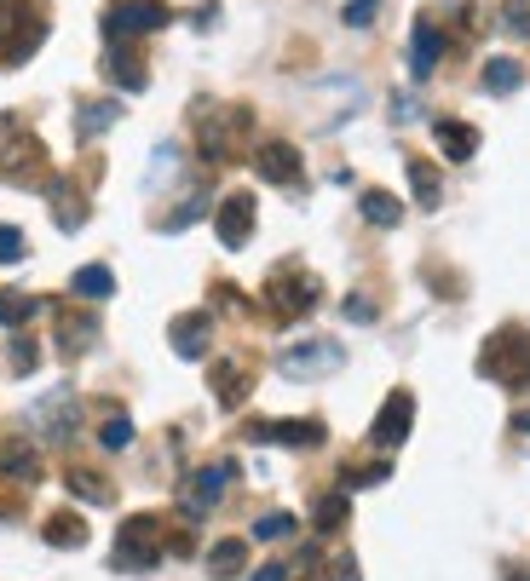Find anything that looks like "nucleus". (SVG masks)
Listing matches in <instances>:
<instances>
[{
	"mask_svg": "<svg viewBox=\"0 0 530 581\" xmlns=\"http://www.w3.org/2000/svg\"><path fill=\"white\" fill-rule=\"evenodd\" d=\"M23 254H29L23 230H18V225H0V265H18Z\"/></svg>",
	"mask_w": 530,
	"mask_h": 581,
	"instance_id": "obj_37",
	"label": "nucleus"
},
{
	"mask_svg": "<svg viewBox=\"0 0 530 581\" xmlns=\"http://www.w3.org/2000/svg\"><path fill=\"white\" fill-rule=\"evenodd\" d=\"M439 58H444V36H439V23L433 18H421L415 23V36H410V76L426 81L439 70Z\"/></svg>",
	"mask_w": 530,
	"mask_h": 581,
	"instance_id": "obj_18",
	"label": "nucleus"
},
{
	"mask_svg": "<svg viewBox=\"0 0 530 581\" xmlns=\"http://www.w3.org/2000/svg\"><path fill=\"white\" fill-rule=\"evenodd\" d=\"M265 305H272L277 323H301V317H312L317 305H323V283L312 277L306 265L283 259L272 277H265Z\"/></svg>",
	"mask_w": 530,
	"mask_h": 581,
	"instance_id": "obj_4",
	"label": "nucleus"
},
{
	"mask_svg": "<svg viewBox=\"0 0 530 581\" xmlns=\"http://www.w3.org/2000/svg\"><path fill=\"white\" fill-rule=\"evenodd\" d=\"M341 363H346V352L335 346V339H306V346L277 357V368L288 374V381H323V374H335Z\"/></svg>",
	"mask_w": 530,
	"mask_h": 581,
	"instance_id": "obj_8",
	"label": "nucleus"
},
{
	"mask_svg": "<svg viewBox=\"0 0 530 581\" xmlns=\"http://www.w3.org/2000/svg\"><path fill=\"white\" fill-rule=\"evenodd\" d=\"M248 132V110L243 105H196V150L208 167H225L237 156V139Z\"/></svg>",
	"mask_w": 530,
	"mask_h": 581,
	"instance_id": "obj_5",
	"label": "nucleus"
},
{
	"mask_svg": "<svg viewBox=\"0 0 530 581\" xmlns=\"http://www.w3.org/2000/svg\"><path fill=\"white\" fill-rule=\"evenodd\" d=\"M63 484H70L81 501H92V506H110L116 501V490H110V477L105 472H87V466H70L63 472Z\"/></svg>",
	"mask_w": 530,
	"mask_h": 581,
	"instance_id": "obj_25",
	"label": "nucleus"
},
{
	"mask_svg": "<svg viewBox=\"0 0 530 581\" xmlns=\"http://www.w3.org/2000/svg\"><path fill=\"white\" fill-rule=\"evenodd\" d=\"M404 167H410V185H415V208H421V214H433V208H439V201H444V185H439V167H433V161H426V156H410Z\"/></svg>",
	"mask_w": 530,
	"mask_h": 581,
	"instance_id": "obj_23",
	"label": "nucleus"
},
{
	"mask_svg": "<svg viewBox=\"0 0 530 581\" xmlns=\"http://www.w3.org/2000/svg\"><path fill=\"white\" fill-rule=\"evenodd\" d=\"M294 530H301V519H294V512H265V519L254 524V541H288Z\"/></svg>",
	"mask_w": 530,
	"mask_h": 581,
	"instance_id": "obj_33",
	"label": "nucleus"
},
{
	"mask_svg": "<svg viewBox=\"0 0 530 581\" xmlns=\"http://www.w3.org/2000/svg\"><path fill=\"white\" fill-rule=\"evenodd\" d=\"M0 519H23V490L0 484Z\"/></svg>",
	"mask_w": 530,
	"mask_h": 581,
	"instance_id": "obj_41",
	"label": "nucleus"
},
{
	"mask_svg": "<svg viewBox=\"0 0 530 581\" xmlns=\"http://www.w3.org/2000/svg\"><path fill=\"white\" fill-rule=\"evenodd\" d=\"M47 41V18L36 0H0V63H29Z\"/></svg>",
	"mask_w": 530,
	"mask_h": 581,
	"instance_id": "obj_6",
	"label": "nucleus"
},
{
	"mask_svg": "<svg viewBox=\"0 0 530 581\" xmlns=\"http://www.w3.org/2000/svg\"><path fill=\"white\" fill-rule=\"evenodd\" d=\"M36 426H41L52 443L76 437V426H81V403H76L70 392H52V397H41V403H36Z\"/></svg>",
	"mask_w": 530,
	"mask_h": 581,
	"instance_id": "obj_14",
	"label": "nucleus"
},
{
	"mask_svg": "<svg viewBox=\"0 0 530 581\" xmlns=\"http://www.w3.org/2000/svg\"><path fill=\"white\" fill-rule=\"evenodd\" d=\"M36 363H41V346H36V339H12V374H36Z\"/></svg>",
	"mask_w": 530,
	"mask_h": 581,
	"instance_id": "obj_38",
	"label": "nucleus"
},
{
	"mask_svg": "<svg viewBox=\"0 0 530 581\" xmlns=\"http://www.w3.org/2000/svg\"><path fill=\"white\" fill-rule=\"evenodd\" d=\"M168 339H174V352H179L185 363H196V357L208 352V339H214V323H208V312H185V317H174Z\"/></svg>",
	"mask_w": 530,
	"mask_h": 581,
	"instance_id": "obj_19",
	"label": "nucleus"
},
{
	"mask_svg": "<svg viewBox=\"0 0 530 581\" xmlns=\"http://www.w3.org/2000/svg\"><path fill=\"white\" fill-rule=\"evenodd\" d=\"M41 305H47V299H36V294H18V288H7V294H0V323H7V328H23L29 317L41 312Z\"/></svg>",
	"mask_w": 530,
	"mask_h": 581,
	"instance_id": "obj_30",
	"label": "nucleus"
},
{
	"mask_svg": "<svg viewBox=\"0 0 530 581\" xmlns=\"http://www.w3.org/2000/svg\"><path fill=\"white\" fill-rule=\"evenodd\" d=\"M214 230H219L225 248H248V236H254V196L248 190H230L219 201V214H214Z\"/></svg>",
	"mask_w": 530,
	"mask_h": 581,
	"instance_id": "obj_11",
	"label": "nucleus"
},
{
	"mask_svg": "<svg viewBox=\"0 0 530 581\" xmlns=\"http://www.w3.org/2000/svg\"><path fill=\"white\" fill-rule=\"evenodd\" d=\"M98 443H105L110 455H116V450H127V443H132V421L121 415V408H116V415L105 421V432H98Z\"/></svg>",
	"mask_w": 530,
	"mask_h": 581,
	"instance_id": "obj_34",
	"label": "nucleus"
},
{
	"mask_svg": "<svg viewBox=\"0 0 530 581\" xmlns=\"http://www.w3.org/2000/svg\"><path fill=\"white\" fill-rule=\"evenodd\" d=\"M208 386H214V397H219L225 408H237V403L248 397V386H254V368H248L243 357H219V363L208 368Z\"/></svg>",
	"mask_w": 530,
	"mask_h": 581,
	"instance_id": "obj_17",
	"label": "nucleus"
},
{
	"mask_svg": "<svg viewBox=\"0 0 530 581\" xmlns=\"http://www.w3.org/2000/svg\"><path fill=\"white\" fill-rule=\"evenodd\" d=\"M203 208H208V196H190V201H179V208L161 219V230H185V225H196L203 219Z\"/></svg>",
	"mask_w": 530,
	"mask_h": 581,
	"instance_id": "obj_36",
	"label": "nucleus"
},
{
	"mask_svg": "<svg viewBox=\"0 0 530 581\" xmlns=\"http://www.w3.org/2000/svg\"><path fill=\"white\" fill-rule=\"evenodd\" d=\"M352 519V501H346V490H328V495H317L312 501V524L328 535V530H341Z\"/></svg>",
	"mask_w": 530,
	"mask_h": 581,
	"instance_id": "obj_26",
	"label": "nucleus"
},
{
	"mask_svg": "<svg viewBox=\"0 0 530 581\" xmlns=\"http://www.w3.org/2000/svg\"><path fill=\"white\" fill-rule=\"evenodd\" d=\"M357 208H363V219H370V225H381V230H392L398 219H404V201H398V196H386V190H363V201H357Z\"/></svg>",
	"mask_w": 530,
	"mask_h": 581,
	"instance_id": "obj_28",
	"label": "nucleus"
},
{
	"mask_svg": "<svg viewBox=\"0 0 530 581\" xmlns=\"http://www.w3.org/2000/svg\"><path fill=\"white\" fill-rule=\"evenodd\" d=\"M230 477H237V461H214V466H203V472L190 477V484H185V512H190V519H196V512H214L219 506V495H225Z\"/></svg>",
	"mask_w": 530,
	"mask_h": 581,
	"instance_id": "obj_12",
	"label": "nucleus"
},
{
	"mask_svg": "<svg viewBox=\"0 0 530 581\" xmlns=\"http://www.w3.org/2000/svg\"><path fill=\"white\" fill-rule=\"evenodd\" d=\"M513 581H530V570H513Z\"/></svg>",
	"mask_w": 530,
	"mask_h": 581,
	"instance_id": "obj_45",
	"label": "nucleus"
},
{
	"mask_svg": "<svg viewBox=\"0 0 530 581\" xmlns=\"http://www.w3.org/2000/svg\"><path fill=\"white\" fill-rule=\"evenodd\" d=\"M174 23L168 0H110L105 7V41H145Z\"/></svg>",
	"mask_w": 530,
	"mask_h": 581,
	"instance_id": "obj_7",
	"label": "nucleus"
},
{
	"mask_svg": "<svg viewBox=\"0 0 530 581\" xmlns=\"http://www.w3.org/2000/svg\"><path fill=\"white\" fill-rule=\"evenodd\" d=\"M519 81H524V70H519L513 58H490L484 63V92L502 98V92H519Z\"/></svg>",
	"mask_w": 530,
	"mask_h": 581,
	"instance_id": "obj_31",
	"label": "nucleus"
},
{
	"mask_svg": "<svg viewBox=\"0 0 530 581\" xmlns=\"http://www.w3.org/2000/svg\"><path fill=\"white\" fill-rule=\"evenodd\" d=\"M375 12H381V0H346V23H352V29H370Z\"/></svg>",
	"mask_w": 530,
	"mask_h": 581,
	"instance_id": "obj_40",
	"label": "nucleus"
},
{
	"mask_svg": "<svg viewBox=\"0 0 530 581\" xmlns=\"http://www.w3.org/2000/svg\"><path fill=\"white\" fill-rule=\"evenodd\" d=\"M243 437L248 443H283V450H317L328 432H323V421H248Z\"/></svg>",
	"mask_w": 530,
	"mask_h": 581,
	"instance_id": "obj_9",
	"label": "nucleus"
},
{
	"mask_svg": "<svg viewBox=\"0 0 530 581\" xmlns=\"http://www.w3.org/2000/svg\"><path fill=\"white\" fill-rule=\"evenodd\" d=\"M76 116H81V121H76V132H81V139H98V132H110V127L121 121V105H110V98H98V105H81Z\"/></svg>",
	"mask_w": 530,
	"mask_h": 581,
	"instance_id": "obj_29",
	"label": "nucleus"
},
{
	"mask_svg": "<svg viewBox=\"0 0 530 581\" xmlns=\"http://www.w3.org/2000/svg\"><path fill=\"white\" fill-rule=\"evenodd\" d=\"M346 317H352V323H375V305L363 299V294H352V299H346Z\"/></svg>",
	"mask_w": 530,
	"mask_h": 581,
	"instance_id": "obj_42",
	"label": "nucleus"
},
{
	"mask_svg": "<svg viewBox=\"0 0 530 581\" xmlns=\"http://www.w3.org/2000/svg\"><path fill=\"white\" fill-rule=\"evenodd\" d=\"M433 139H439V150H444L450 161H468V156L479 150V132H473L468 121H455V116H439V121H433Z\"/></svg>",
	"mask_w": 530,
	"mask_h": 581,
	"instance_id": "obj_22",
	"label": "nucleus"
},
{
	"mask_svg": "<svg viewBox=\"0 0 530 581\" xmlns=\"http://www.w3.org/2000/svg\"><path fill=\"white\" fill-rule=\"evenodd\" d=\"M243 570H248V541H237V535L219 541L214 553H208V575L214 581H230V575H243Z\"/></svg>",
	"mask_w": 530,
	"mask_h": 581,
	"instance_id": "obj_24",
	"label": "nucleus"
},
{
	"mask_svg": "<svg viewBox=\"0 0 530 581\" xmlns=\"http://www.w3.org/2000/svg\"><path fill=\"white\" fill-rule=\"evenodd\" d=\"M254 581H288V564H259Z\"/></svg>",
	"mask_w": 530,
	"mask_h": 581,
	"instance_id": "obj_43",
	"label": "nucleus"
},
{
	"mask_svg": "<svg viewBox=\"0 0 530 581\" xmlns=\"http://www.w3.org/2000/svg\"><path fill=\"white\" fill-rule=\"evenodd\" d=\"M52 334H58V352L63 357H81V352H92V339H98V317L81 312V305H58Z\"/></svg>",
	"mask_w": 530,
	"mask_h": 581,
	"instance_id": "obj_13",
	"label": "nucleus"
},
{
	"mask_svg": "<svg viewBox=\"0 0 530 581\" xmlns=\"http://www.w3.org/2000/svg\"><path fill=\"white\" fill-rule=\"evenodd\" d=\"M254 167H259L265 185H294V179H301V150H294L288 139H265L254 150Z\"/></svg>",
	"mask_w": 530,
	"mask_h": 581,
	"instance_id": "obj_15",
	"label": "nucleus"
},
{
	"mask_svg": "<svg viewBox=\"0 0 530 581\" xmlns=\"http://www.w3.org/2000/svg\"><path fill=\"white\" fill-rule=\"evenodd\" d=\"M502 23H508V36L530 41V0H502Z\"/></svg>",
	"mask_w": 530,
	"mask_h": 581,
	"instance_id": "obj_35",
	"label": "nucleus"
},
{
	"mask_svg": "<svg viewBox=\"0 0 530 581\" xmlns=\"http://www.w3.org/2000/svg\"><path fill=\"white\" fill-rule=\"evenodd\" d=\"M47 201H52L58 230H81V225H87V201H81V190H76L70 179H52V185H47Z\"/></svg>",
	"mask_w": 530,
	"mask_h": 581,
	"instance_id": "obj_20",
	"label": "nucleus"
},
{
	"mask_svg": "<svg viewBox=\"0 0 530 581\" xmlns=\"http://www.w3.org/2000/svg\"><path fill=\"white\" fill-rule=\"evenodd\" d=\"M335 581H357V559H352V553H341V564H335Z\"/></svg>",
	"mask_w": 530,
	"mask_h": 581,
	"instance_id": "obj_44",
	"label": "nucleus"
},
{
	"mask_svg": "<svg viewBox=\"0 0 530 581\" xmlns=\"http://www.w3.org/2000/svg\"><path fill=\"white\" fill-rule=\"evenodd\" d=\"M161 559H168V524L156 519V512H132V519H121L116 530V546H110V570H156Z\"/></svg>",
	"mask_w": 530,
	"mask_h": 581,
	"instance_id": "obj_2",
	"label": "nucleus"
},
{
	"mask_svg": "<svg viewBox=\"0 0 530 581\" xmlns=\"http://www.w3.org/2000/svg\"><path fill=\"white\" fill-rule=\"evenodd\" d=\"M70 288H76L81 299H110V294H116V270H110V265H81L76 277H70Z\"/></svg>",
	"mask_w": 530,
	"mask_h": 581,
	"instance_id": "obj_27",
	"label": "nucleus"
},
{
	"mask_svg": "<svg viewBox=\"0 0 530 581\" xmlns=\"http://www.w3.org/2000/svg\"><path fill=\"white\" fill-rule=\"evenodd\" d=\"M479 374L495 386H508V392H524L530 386V328H519V323L495 328L479 352Z\"/></svg>",
	"mask_w": 530,
	"mask_h": 581,
	"instance_id": "obj_3",
	"label": "nucleus"
},
{
	"mask_svg": "<svg viewBox=\"0 0 530 581\" xmlns=\"http://www.w3.org/2000/svg\"><path fill=\"white\" fill-rule=\"evenodd\" d=\"M105 76L121 87V92H145V52L139 47H132V41H110L105 47Z\"/></svg>",
	"mask_w": 530,
	"mask_h": 581,
	"instance_id": "obj_16",
	"label": "nucleus"
},
{
	"mask_svg": "<svg viewBox=\"0 0 530 581\" xmlns=\"http://www.w3.org/2000/svg\"><path fill=\"white\" fill-rule=\"evenodd\" d=\"M0 472L18 477V484H36V477H41V455H36V443L7 437V443H0Z\"/></svg>",
	"mask_w": 530,
	"mask_h": 581,
	"instance_id": "obj_21",
	"label": "nucleus"
},
{
	"mask_svg": "<svg viewBox=\"0 0 530 581\" xmlns=\"http://www.w3.org/2000/svg\"><path fill=\"white\" fill-rule=\"evenodd\" d=\"M47 541L52 546H81L87 541V524L76 519V512H52V519H47Z\"/></svg>",
	"mask_w": 530,
	"mask_h": 581,
	"instance_id": "obj_32",
	"label": "nucleus"
},
{
	"mask_svg": "<svg viewBox=\"0 0 530 581\" xmlns=\"http://www.w3.org/2000/svg\"><path fill=\"white\" fill-rule=\"evenodd\" d=\"M0 179L18 185V190H47L52 185V156H47V145L29 127H18L12 116H7V127H0Z\"/></svg>",
	"mask_w": 530,
	"mask_h": 581,
	"instance_id": "obj_1",
	"label": "nucleus"
},
{
	"mask_svg": "<svg viewBox=\"0 0 530 581\" xmlns=\"http://www.w3.org/2000/svg\"><path fill=\"white\" fill-rule=\"evenodd\" d=\"M410 426H415V397H410V392H392V397L381 403L375 426H370V443H375V450H398V443L410 437Z\"/></svg>",
	"mask_w": 530,
	"mask_h": 581,
	"instance_id": "obj_10",
	"label": "nucleus"
},
{
	"mask_svg": "<svg viewBox=\"0 0 530 581\" xmlns=\"http://www.w3.org/2000/svg\"><path fill=\"white\" fill-rule=\"evenodd\" d=\"M386 477H392V466L375 461V466H346V472H341V484H386Z\"/></svg>",
	"mask_w": 530,
	"mask_h": 581,
	"instance_id": "obj_39",
	"label": "nucleus"
}]
</instances>
